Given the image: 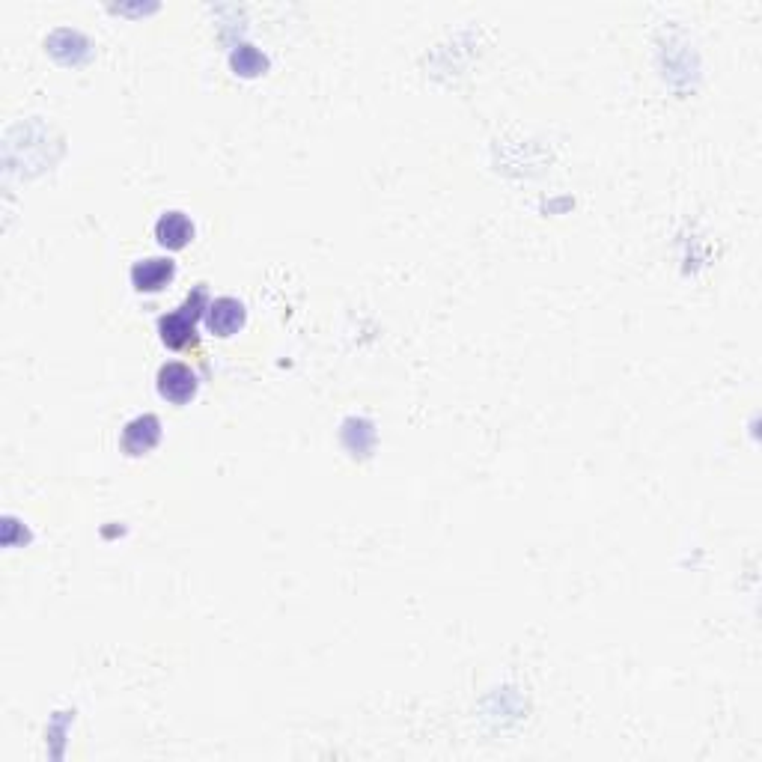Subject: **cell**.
Listing matches in <instances>:
<instances>
[{"mask_svg":"<svg viewBox=\"0 0 762 762\" xmlns=\"http://www.w3.org/2000/svg\"><path fill=\"white\" fill-rule=\"evenodd\" d=\"M200 307H203V289H197L194 298H191L182 310H176V313H170V316H164V319L158 322L161 343H164L167 349H188V346L197 343L194 325H197Z\"/></svg>","mask_w":762,"mask_h":762,"instance_id":"6da1fadb","label":"cell"},{"mask_svg":"<svg viewBox=\"0 0 762 762\" xmlns=\"http://www.w3.org/2000/svg\"><path fill=\"white\" fill-rule=\"evenodd\" d=\"M158 393L173 405H185L197 393V376L185 364H164L158 370Z\"/></svg>","mask_w":762,"mask_h":762,"instance_id":"7a4b0ae2","label":"cell"},{"mask_svg":"<svg viewBox=\"0 0 762 762\" xmlns=\"http://www.w3.org/2000/svg\"><path fill=\"white\" fill-rule=\"evenodd\" d=\"M161 441V420L155 414L134 417L123 429V450L128 456H146Z\"/></svg>","mask_w":762,"mask_h":762,"instance_id":"3957f363","label":"cell"},{"mask_svg":"<svg viewBox=\"0 0 762 762\" xmlns=\"http://www.w3.org/2000/svg\"><path fill=\"white\" fill-rule=\"evenodd\" d=\"M206 325L218 337H233L245 325V304L236 298H218L206 310Z\"/></svg>","mask_w":762,"mask_h":762,"instance_id":"277c9868","label":"cell"},{"mask_svg":"<svg viewBox=\"0 0 762 762\" xmlns=\"http://www.w3.org/2000/svg\"><path fill=\"white\" fill-rule=\"evenodd\" d=\"M176 274V265L170 259H143L131 268V283L137 292H158L164 289Z\"/></svg>","mask_w":762,"mask_h":762,"instance_id":"5b68a950","label":"cell"},{"mask_svg":"<svg viewBox=\"0 0 762 762\" xmlns=\"http://www.w3.org/2000/svg\"><path fill=\"white\" fill-rule=\"evenodd\" d=\"M155 236H158V245L167 248V251H182L188 248V242L194 239V224L188 221V215L182 212H167L161 215V221L155 224Z\"/></svg>","mask_w":762,"mask_h":762,"instance_id":"8992f818","label":"cell"}]
</instances>
